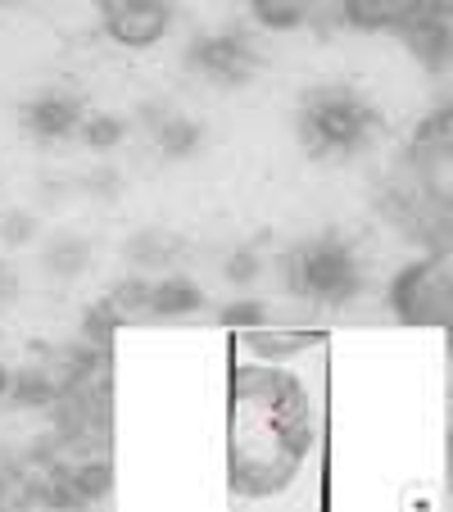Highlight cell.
I'll return each instance as SVG.
<instances>
[{"label": "cell", "instance_id": "2", "mask_svg": "<svg viewBox=\"0 0 453 512\" xmlns=\"http://www.w3.org/2000/svg\"><path fill=\"white\" fill-rule=\"evenodd\" d=\"M295 263H299V286L309 290V295H318V300H327V304L354 300L358 268H354V254H349L345 245L322 241V245L299 254Z\"/></svg>", "mask_w": 453, "mask_h": 512}, {"label": "cell", "instance_id": "6", "mask_svg": "<svg viewBox=\"0 0 453 512\" xmlns=\"http://www.w3.org/2000/svg\"><path fill=\"white\" fill-rule=\"evenodd\" d=\"M73 123H78V105H73V100L46 96L28 109V127L41 136H64V132H73Z\"/></svg>", "mask_w": 453, "mask_h": 512}, {"label": "cell", "instance_id": "1", "mask_svg": "<svg viewBox=\"0 0 453 512\" xmlns=\"http://www.w3.org/2000/svg\"><path fill=\"white\" fill-rule=\"evenodd\" d=\"M309 435V408L295 381L268 372H245L236 381L232 476L245 490H272L286 481L309 449Z\"/></svg>", "mask_w": 453, "mask_h": 512}, {"label": "cell", "instance_id": "8", "mask_svg": "<svg viewBox=\"0 0 453 512\" xmlns=\"http://www.w3.org/2000/svg\"><path fill=\"white\" fill-rule=\"evenodd\" d=\"M118 136H123V123L109 114H96L87 123V145L91 150H109V145H118Z\"/></svg>", "mask_w": 453, "mask_h": 512}, {"label": "cell", "instance_id": "7", "mask_svg": "<svg viewBox=\"0 0 453 512\" xmlns=\"http://www.w3.org/2000/svg\"><path fill=\"white\" fill-rule=\"evenodd\" d=\"M150 309L155 313H191L200 309V290L191 281H164V286L150 290Z\"/></svg>", "mask_w": 453, "mask_h": 512}, {"label": "cell", "instance_id": "5", "mask_svg": "<svg viewBox=\"0 0 453 512\" xmlns=\"http://www.w3.org/2000/svg\"><path fill=\"white\" fill-rule=\"evenodd\" d=\"M191 64H200L222 82H245V73L254 68V50L241 37H209L191 50Z\"/></svg>", "mask_w": 453, "mask_h": 512}, {"label": "cell", "instance_id": "12", "mask_svg": "<svg viewBox=\"0 0 453 512\" xmlns=\"http://www.w3.org/2000/svg\"><path fill=\"white\" fill-rule=\"evenodd\" d=\"M78 259H82V245H59V250H50V268L78 272Z\"/></svg>", "mask_w": 453, "mask_h": 512}, {"label": "cell", "instance_id": "9", "mask_svg": "<svg viewBox=\"0 0 453 512\" xmlns=\"http://www.w3.org/2000/svg\"><path fill=\"white\" fill-rule=\"evenodd\" d=\"M263 304H254V300H245V304H232V309H222V322L227 327H263Z\"/></svg>", "mask_w": 453, "mask_h": 512}, {"label": "cell", "instance_id": "3", "mask_svg": "<svg viewBox=\"0 0 453 512\" xmlns=\"http://www.w3.org/2000/svg\"><path fill=\"white\" fill-rule=\"evenodd\" d=\"M367 127H372V109L349 96H331L304 114V141H313L318 150H349L367 136Z\"/></svg>", "mask_w": 453, "mask_h": 512}, {"label": "cell", "instance_id": "10", "mask_svg": "<svg viewBox=\"0 0 453 512\" xmlns=\"http://www.w3.org/2000/svg\"><path fill=\"white\" fill-rule=\"evenodd\" d=\"M109 485V467H82L78 472V490L82 494H105Z\"/></svg>", "mask_w": 453, "mask_h": 512}, {"label": "cell", "instance_id": "15", "mask_svg": "<svg viewBox=\"0 0 453 512\" xmlns=\"http://www.w3.org/2000/svg\"><path fill=\"white\" fill-rule=\"evenodd\" d=\"M14 395L28 399V404H46V399H50V386H46V381H23Z\"/></svg>", "mask_w": 453, "mask_h": 512}, {"label": "cell", "instance_id": "11", "mask_svg": "<svg viewBox=\"0 0 453 512\" xmlns=\"http://www.w3.org/2000/svg\"><path fill=\"white\" fill-rule=\"evenodd\" d=\"M195 141H200V132H195V127H173V132L164 136V150H173V155H186Z\"/></svg>", "mask_w": 453, "mask_h": 512}, {"label": "cell", "instance_id": "16", "mask_svg": "<svg viewBox=\"0 0 453 512\" xmlns=\"http://www.w3.org/2000/svg\"><path fill=\"white\" fill-rule=\"evenodd\" d=\"M32 227H28V218H14V227H10V236H28Z\"/></svg>", "mask_w": 453, "mask_h": 512}, {"label": "cell", "instance_id": "14", "mask_svg": "<svg viewBox=\"0 0 453 512\" xmlns=\"http://www.w3.org/2000/svg\"><path fill=\"white\" fill-rule=\"evenodd\" d=\"M254 272H259V263H254L250 254H236V259L227 263V277H232V281H250Z\"/></svg>", "mask_w": 453, "mask_h": 512}, {"label": "cell", "instance_id": "13", "mask_svg": "<svg viewBox=\"0 0 453 512\" xmlns=\"http://www.w3.org/2000/svg\"><path fill=\"white\" fill-rule=\"evenodd\" d=\"M250 345L254 349H259V354H290V349H295L299 345V340H277V336H259V331H254V336H250Z\"/></svg>", "mask_w": 453, "mask_h": 512}, {"label": "cell", "instance_id": "4", "mask_svg": "<svg viewBox=\"0 0 453 512\" xmlns=\"http://www.w3.org/2000/svg\"><path fill=\"white\" fill-rule=\"evenodd\" d=\"M109 32L123 46H150L168 32V0H118L109 14Z\"/></svg>", "mask_w": 453, "mask_h": 512}, {"label": "cell", "instance_id": "17", "mask_svg": "<svg viewBox=\"0 0 453 512\" xmlns=\"http://www.w3.org/2000/svg\"><path fill=\"white\" fill-rule=\"evenodd\" d=\"M5 386H10V381H5V368H0V395H5Z\"/></svg>", "mask_w": 453, "mask_h": 512}]
</instances>
